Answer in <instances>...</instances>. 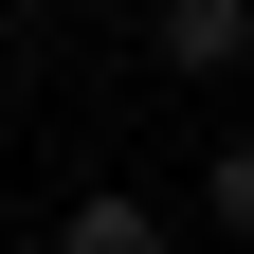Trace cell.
<instances>
[{
	"instance_id": "obj_1",
	"label": "cell",
	"mask_w": 254,
	"mask_h": 254,
	"mask_svg": "<svg viewBox=\"0 0 254 254\" xmlns=\"http://www.w3.org/2000/svg\"><path fill=\"white\" fill-rule=\"evenodd\" d=\"M145 55H164L182 91H218V73L254 55V0H164V37H145Z\"/></svg>"
},
{
	"instance_id": "obj_2",
	"label": "cell",
	"mask_w": 254,
	"mask_h": 254,
	"mask_svg": "<svg viewBox=\"0 0 254 254\" xmlns=\"http://www.w3.org/2000/svg\"><path fill=\"white\" fill-rule=\"evenodd\" d=\"M55 254H164V200L145 182H91V200H55Z\"/></svg>"
},
{
	"instance_id": "obj_3",
	"label": "cell",
	"mask_w": 254,
	"mask_h": 254,
	"mask_svg": "<svg viewBox=\"0 0 254 254\" xmlns=\"http://www.w3.org/2000/svg\"><path fill=\"white\" fill-rule=\"evenodd\" d=\"M200 218H218V236H254V127H236V145L200 164Z\"/></svg>"
}]
</instances>
